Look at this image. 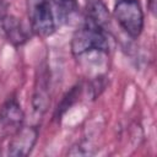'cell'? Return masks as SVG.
<instances>
[{
	"mask_svg": "<svg viewBox=\"0 0 157 157\" xmlns=\"http://www.w3.org/2000/svg\"><path fill=\"white\" fill-rule=\"evenodd\" d=\"M108 50L109 39L105 29L88 20L72 36L71 52L77 58L87 53H108Z\"/></svg>",
	"mask_w": 157,
	"mask_h": 157,
	"instance_id": "cell-1",
	"label": "cell"
},
{
	"mask_svg": "<svg viewBox=\"0 0 157 157\" xmlns=\"http://www.w3.org/2000/svg\"><path fill=\"white\" fill-rule=\"evenodd\" d=\"M113 16L129 37H140L144 29V11L139 0H118Z\"/></svg>",
	"mask_w": 157,
	"mask_h": 157,
	"instance_id": "cell-2",
	"label": "cell"
},
{
	"mask_svg": "<svg viewBox=\"0 0 157 157\" xmlns=\"http://www.w3.org/2000/svg\"><path fill=\"white\" fill-rule=\"evenodd\" d=\"M27 12L32 31L39 37L55 32L56 20L49 0H27Z\"/></svg>",
	"mask_w": 157,
	"mask_h": 157,
	"instance_id": "cell-3",
	"label": "cell"
},
{
	"mask_svg": "<svg viewBox=\"0 0 157 157\" xmlns=\"http://www.w3.org/2000/svg\"><path fill=\"white\" fill-rule=\"evenodd\" d=\"M25 114L16 97L7 98L0 107V139L11 137L23 124Z\"/></svg>",
	"mask_w": 157,
	"mask_h": 157,
	"instance_id": "cell-4",
	"label": "cell"
},
{
	"mask_svg": "<svg viewBox=\"0 0 157 157\" xmlns=\"http://www.w3.org/2000/svg\"><path fill=\"white\" fill-rule=\"evenodd\" d=\"M38 129L36 126H21V129L10 137L7 155L13 157L28 156L38 139Z\"/></svg>",
	"mask_w": 157,
	"mask_h": 157,
	"instance_id": "cell-5",
	"label": "cell"
},
{
	"mask_svg": "<svg viewBox=\"0 0 157 157\" xmlns=\"http://www.w3.org/2000/svg\"><path fill=\"white\" fill-rule=\"evenodd\" d=\"M1 23H2V28H4V33L11 44H13L15 47H18L27 42L28 33L25 29L22 22L17 17L6 15L1 20Z\"/></svg>",
	"mask_w": 157,
	"mask_h": 157,
	"instance_id": "cell-6",
	"label": "cell"
},
{
	"mask_svg": "<svg viewBox=\"0 0 157 157\" xmlns=\"http://www.w3.org/2000/svg\"><path fill=\"white\" fill-rule=\"evenodd\" d=\"M86 13H87L86 20L105 29V26L109 23V12L103 0H87Z\"/></svg>",
	"mask_w": 157,
	"mask_h": 157,
	"instance_id": "cell-7",
	"label": "cell"
},
{
	"mask_svg": "<svg viewBox=\"0 0 157 157\" xmlns=\"http://www.w3.org/2000/svg\"><path fill=\"white\" fill-rule=\"evenodd\" d=\"M55 20L59 23H69L74 16L78 12V5L76 0H49Z\"/></svg>",
	"mask_w": 157,
	"mask_h": 157,
	"instance_id": "cell-8",
	"label": "cell"
},
{
	"mask_svg": "<svg viewBox=\"0 0 157 157\" xmlns=\"http://www.w3.org/2000/svg\"><path fill=\"white\" fill-rule=\"evenodd\" d=\"M6 10H7V5L5 4V2H2V1H0V21L7 15V12H6Z\"/></svg>",
	"mask_w": 157,
	"mask_h": 157,
	"instance_id": "cell-9",
	"label": "cell"
}]
</instances>
